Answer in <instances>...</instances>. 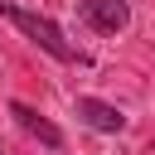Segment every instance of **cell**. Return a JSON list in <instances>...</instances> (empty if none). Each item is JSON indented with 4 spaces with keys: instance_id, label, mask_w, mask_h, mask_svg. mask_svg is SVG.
<instances>
[{
    "instance_id": "6da1fadb",
    "label": "cell",
    "mask_w": 155,
    "mask_h": 155,
    "mask_svg": "<svg viewBox=\"0 0 155 155\" xmlns=\"http://www.w3.org/2000/svg\"><path fill=\"white\" fill-rule=\"evenodd\" d=\"M0 15L24 34V39H34L48 58H58V63H87V53H78L68 39H63V29L48 19V15H39V10H24V5H15V0H0Z\"/></svg>"
},
{
    "instance_id": "7a4b0ae2",
    "label": "cell",
    "mask_w": 155,
    "mask_h": 155,
    "mask_svg": "<svg viewBox=\"0 0 155 155\" xmlns=\"http://www.w3.org/2000/svg\"><path fill=\"white\" fill-rule=\"evenodd\" d=\"M78 19L97 34H121L131 24V5L126 0H78Z\"/></svg>"
},
{
    "instance_id": "3957f363",
    "label": "cell",
    "mask_w": 155,
    "mask_h": 155,
    "mask_svg": "<svg viewBox=\"0 0 155 155\" xmlns=\"http://www.w3.org/2000/svg\"><path fill=\"white\" fill-rule=\"evenodd\" d=\"M73 111H78V121H82V126H92V131H107V136L126 131V116H121L111 102H102V97H78V102H73Z\"/></svg>"
},
{
    "instance_id": "277c9868",
    "label": "cell",
    "mask_w": 155,
    "mask_h": 155,
    "mask_svg": "<svg viewBox=\"0 0 155 155\" xmlns=\"http://www.w3.org/2000/svg\"><path fill=\"white\" fill-rule=\"evenodd\" d=\"M10 116H15V126H19V131L39 136V140H44L48 150H58V145H63V131H58V126H53L48 116H39V111H34L29 102H10Z\"/></svg>"
}]
</instances>
